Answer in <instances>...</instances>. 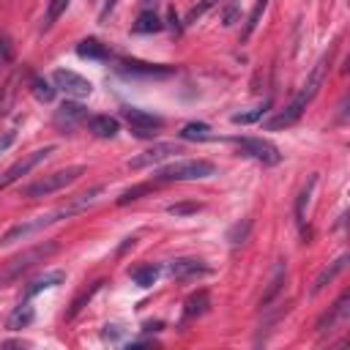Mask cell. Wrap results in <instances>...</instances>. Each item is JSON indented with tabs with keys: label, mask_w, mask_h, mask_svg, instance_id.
Instances as JSON below:
<instances>
[{
	"label": "cell",
	"mask_w": 350,
	"mask_h": 350,
	"mask_svg": "<svg viewBox=\"0 0 350 350\" xmlns=\"http://www.w3.org/2000/svg\"><path fill=\"white\" fill-rule=\"evenodd\" d=\"M325 68H328V55H323L320 60H317V66L312 68V74H309V79L304 82V88L293 96V101L279 112V115H273L268 123H265V129L268 131H279V129H287V126H293L301 115H304V109L312 104V98L317 96V90H320V85H323V77H325Z\"/></svg>",
	"instance_id": "6da1fadb"
},
{
	"label": "cell",
	"mask_w": 350,
	"mask_h": 350,
	"mask_svg": "<svg viewBox=\"0 0 350 350\" xmlns=\"http://www.w3.org/2000/svg\"><path fill=\"white\" fill-rule=\"evenodd\" d=\"M55 252H57V243H55V241H44V243H36V246L25 249L22 254L11 257L8 262L0 265V287L8 284V282H14V279H19L25 271H30L33 265L44 262V260H46L49 254H55Z\"/></svg>",
	"instance_id": "7a4b0ae2"
},
{
	"label": "cell",
	"mask_w": 350,
	"mask_h": 350,
	"mask_svg": "<svg viewBox=\"0 0 350 350\" xmlns=\"http://www.w3.org/2000/svg\"><path fill=\"white\" fill-rule=\"evenodd\" d=\"M216 175V164L208 159H180L172 161L161 170H156V180L159 183H170V180H202Z\"/></svg>",
	"instance_id": "3957f363"
},
{
	"label": "cell",
	"mask_w": 350,
	"mask_h": 350,
	"mask_svg": "<svg viewBox=\"0 0 350 350\" xmlns=\"http://www.w3.org/2000/svg\"><path fill=\"white\" fill-rule=\"evenodd\" d=\"M79 175H85V167L82 164H74V167H66V170H55L27 186H22V197H30V200H38V197H49L66 186H71Z\"/></svg>",
	"instance_id": "277c9868"
},
{
	"label": "cell",
	"mask_w": 350,
	"mask_h": 350,
	"mask_svg": "<svg viewBox=\"0 0 350 350\" xmlns=\"http://www.w3.org/2000/svg\"><path fill=\"white\" fill-rule=\"evenodd\" d=\"M74 213H79V208H77L74 200H71L68 205H63V208H57V211H52V213H46V216H36V219H27V221H19V224L8 227V230L3 232V238H0V243L25 241L27 235H33V232H38V230H44V227H49V224H55V221H60V219H68V216H74Z\"/></svg>",
	"instance_id": "5b68a950"
},
{
	"label": "cell",
	"mask_w": 350,
	"mask_h": 350,
	"mask_svg": "<svg viewBox=\"0 0 350 350\" xmlns=\"http://www.w3.org/2000/svg\"><path fill=\"white\" fill-rule=\"evenodd\" d=\"M232 142H235V148H238L243 156H252V159H257V161L265 164V167H273V164L282 161L279 148H276L273 142L262 139V137H235Z\"/></svg>",
	"instance_id": "8992f818"
},
{
	"label": "cell",
	"mask_w": 350,
	"mask_h": 350,
	"mask_svg": "<svg viewBox=\"0 0 350 350\" xmlns=\"http://www.w3.org/2000/svg\"><path fill=\"white\" fill-rule=\"evenodd\" d=\"M49 153H55V145H46V148H38V150H30V153H25L19 161H14L3 175H0V191L3 189H8L11 183H16L22 175H27L33 167H38Z\"/></svg>",
	"instance_id": "52a82bcc"
},
{
	"label": "cell",
	"mask_w": 350,
	"mask_h": 350,
	"mask_svg": "<svg viewBox=\"0 0 350 350\" xmlns=\"http://www.w3.org/2000/svg\"><path fill=\"white\" fill-rule=\"evenodd\" d=\"M120 115H123V118H126V123L131 126L134 137H156V134H159V129L164 126V120H161L159 115L145 112V109H139V107H123V109H120Z\"/></svg>",
	"instance_id": "ba28073f"
},
{
	"label": "cell",
	"mask_w": 350,
	"mask_h": 350,
	"mask_svg": "<svg viewBox=\"0 0 350 350\" xmlns=\"http://www.w3.org/2000/svg\"><path fill=\"white\" fill-rule=\"evenodd\" d=\"M52 82H55L57 90H63V93L71 96V98H88V96L93 93L90 79H85L82 74L68 71V68H57V71L52 74Z\"/></svg>",
	"instance_id": "9c48e42d"
},
{
	"label": "cell",
	"mask_w": 350,
	"mask_h": 350,
	"mask_svg": "<svg viewBox=\"0 0 350 350\" xmlns=\"http://www.w3.org/2000/svg\"><path fill=\"white\" fill-rule=\"evenodd\" d=\"M88 120V107H82L79 101H63L57 109H55V115H52V123H55V129L57 131H74L77 126H82Z\"/></svg>",
	"instance_id": "30bf717a"
},
{
	"label": "cell",
	"mask_w": 350,
	"mask_h": 350,
	"mask_svg": "<svg viewBox=\"0 0 350 350\" xmlns=\"http://www.w3.org/2000/svg\"><path fill=\"white\" fill-rule=\"evenodd\" d=\"M172 153H180V145H178V142H156V145H153V148H148L145 153L134 156V159L129 161V167H131V170L153 167V164L164 161V159H167V156H172Z\"/></svg>",
	"instance_id": "8fae6325"
},
{
	"label": "cell",
	"mask_w": 350,
	"mask_h": 350,
	"mask_svg": "<svg viewBox=\"0 0 350 350\" xmlns=\"http://www.w3.org/2000/svg\"><path fill=\"white\" fill-rule=\"evenodd\" d=\"M347 314H350V290H345V293L339 295V301H336V304L317 320V331H320V334L331 331V328H334L336 323H342Z\"/></svg>",
	"instance_id": "7c38bea8"
},
{
	"label": "cell",
	"mask_w": 350,
	"mask_h": 350,
	"mask_svg": "<svg viewBox=\"0 0 350 350\" xmlns=\"http://www.w3.org/2000/svg\"><path fill=\"white\" fill-rule=\"evenodd\" d=\"M120 71L129 74V77H170L175 68L170 66H156V63H142V60H123L120 63Z\"/></svg>",
	"instance_id": "4fadbf2b"
},
{
	"label": "cell",
	"mask_w": 350,
	"mask_h": 350,
	"mask_svg": "<svg viewBox=\"0 0 350 350\" xmlns=\"http://www.w3.org/2000/svg\"><path fill=\"white\" fill-rule=\"evenodd\" d=\"M208 271L211 268L202 265V260H191V257H180V260H172L167 265V273L175 276V279H191V276H202Z\"/></svg>",
	"instance_id": "5bb4252c"
},
{
	"label": "cell",
	"mask_w": 350,
	"mask_h": 350,
	"mask_svg": "<svg viewBox=\"0 0 350 350\" xmlns=\"http://www.w3.org/2000/svg\"><path fill=\"white\" fill-rule=\"evenodd\" d=\"M66 282V271H46V273H41V276H36L27 287H25V298L30 301L33 295H38L41 290H49V287H57V284H63Z\"/></svg>",
	"instance_id": "9a60e30c"
},
{
	"label": "cell",
	"mask_w": 350,
	"mask_h": 350,
	"mask_svg": "<svg viewBox=\"0 0 350 350\" xmlns=\"http://www.w3.org/2000/svg\"><path fill=\"white\" fill-rule=\"evenodd\" d=\"M345 265H347V254H342V257H336L331 265H325V268L317 273V279L312 282V290H309V293H312V295H317L328 282H334V279H336V273H342V271H345Z\"/></svg>",
	"instance_id": "2e32d148"
},
{
	"label": "cell",
	"mask_w": 350,
	"mask_h": 350,
	"mask_svg": "<svg viewBox=\"0 0 350 350\" xmlns=\"http://www.w3.org/2000/svg\"><path fill=\"white\" fill-rule=\"evenodd\" d=\"M208 306H211V295H208V290H197V293H191V295L186 298V304H183V320H194V317L205 314Z\"/></svg>",
	"instance_id": "e0dca14e"
},
{
	"label": "cell",
	"mask_w": 350,
	"mask_h": 350,
	"mask_svg": "<svg viewBox=\"0 0 350 350\" xmlns=\"http://www.w3.org/2000/svg\"><path fill=\"white\" fill-rule=\"evenodd\" d=\"M33 317H36V312H33V306H30V301L25 298L11 314H8V320H5V328L8 331H19V328H27L30 323H33Z\"/></svg>",
	"instance_id": "ac0fdd59"
},
{
	"label": "cell",
	"mask_w": 350,
	"mask_h": 350,
	"mask_svg": "<svg viewBox=\"0 0 350 350\" xmlns=\"http://www.w3.org/2000/svg\"><path fill=\"white\" fill-rule=\"evenodd\" d=\"M88 129L98 137V139H112L118 134V120L109 118V115H96L88 120Z\"/></svg>",
	"instance_id": "d6986e66"
},
{
	"label": "cell",
	"mask_w": 350,
	"mask_h": 350,
	"mask_svg": "<svg viewBox=\"0 0 350 350\" xmlns=\"http://www.w3.org/2000/svg\"><path fill=\"white\" fill-rule=\"evenodd\" d=\"M282 287H284V262L279 260V262L273 265L271 282H268V287H265V293H262V298H260V306H268V304L282 293Z\"/></svg>",
	"instance_id": "ffe728a7"
},
{
	"label": "cell",
	"mask_w": 350,
	"mask_h": 350,
	"mask_svg": "<svg viewBox=\"0 0 350 350\" xmlns=\"http://www.w3.org/2000/svg\"><path fill=\"white\" fill-rule=\"evenodd\" d=\"M161 27H164V22H161V16H159L153 8H145V11L137 16V22L131 25L134 33H159Z\"/></svg>",
	"instance_id": "44dd1931"
},
{
	"label": "cell",
	"mask_w": 350,
	"mask_h": 350,
	"mask_svg": "<svg viewBox=\"0 0 350 350\" xmlns=\"http://www.w3.org/2000/svg\"><path fill=\"white\" fill-rule=\"evenodd\" d=\"M314 183H317V175H309V180L304 183V189H301V194H298V200H295V221H298L301 230H306V202H309V197H312Z\"/></svg>",
	"instance_id": "7402d4cb"
},
{
	"label": "cell",
	"mask_w": 350,
	"mask_h": 350,
	"mask_svg": "<svg viewBox=\"0 0 350 350\" xmlns=\"http://www.w3.org/2000/svg\"><path fill=\"white\" fill-rule=\"evenodd\" d=\"M77 55H79V57H88V60H109L107 46H104L101 41H96V38L79 41V44H77Z\"/></svg>",
	"instance_id": "603a6c76"
},
{
	"label": "cell",
	"mask_w": 350,
	"mask_h": 350,
	"mask_svg": "<svg viewBox=\"0 0 350 350\" xmlns=\"http://www.w3.org/2000/svg\"><path fill=\"white\" fill-rule=\"evenodd\" d=\"M180 139L205 142V139H213V134H211V126H208V123H186V126L180 129Z\"/></svg>",
	"instance_id": "cb8c5ba5"
},
{
	"label": "cell",
	"mask_w": 350,
	"mask_h": 350,
	"mask_svg": "<svg viewBox=\"0 0 350 350\" xmlns=\"http://www.w3.org/2000/svg\"><path fill=\"white\" fill-rule=\"evenodd\" d=\"M30 90H33V96H36L41 104H49V101L55 98V90H57V88H52L44 77H33V79H30Z\"/></svg>",
	"instance_id": "d4e9b609"
},
{
	"label": "cell",
	"mask_w": 350,
	"mask_h": 350,
	"mask_svg": "<svg viewBox=\"0 0 350 350\" xmlns=\"http://www.w3.org/2000/svg\"><path fill=\"white\" fill-rule=\"evenodd\" d=\"M68 8V0H49V5H46V14H44V22H41V30H49L57 19H60V14Z\"/></svg>",
	"instance_id": "484cf974"
},
{
	"label": "cell",
	"mask_w": 350,
	"mask_h": 350,
	"mask_svg": "<svg viewBox=\"0 0 350 350\" xmlns=\"http://www.w3.org/2000/svg\"><path fill=\"white\" fill-rule=\"evenodd\" d=\"M156 189V183L150 180V183H137V186H131V189H126L120 197H118V205H129V202H134V200H139L142 194H150Z\"/></svg>",
	"instance_id": "4316f807"
},
{
	"label": "cell",
	"mask_w": 350,
	"mask_h": 350,
	"mask_svg": "<svg viewBox=\"0 0 350 350\" xmlns=\"http://www.w3.org/2000/svg\"><path fill=\"white\" fill-rule=\"evenodd\" d=\"M131 279H134V284H139V287H150V284L159 279V265H142V268L131 271Z\"/></svg>",
	"instance_id": "83f0119b"
},
{
	"label": "cell",
	"mask_w": 350,
	"mask_h": 350,
	"mask_svg": "<svg viewBox=\"0 0 350 350\" xmlns=\"http://www.w3.org/2000/svg\"><path fill=\"white\" fill-rule=\"evenodd\" d=\"M265 5H268V0H257L254 3V8H252V14H249V19H246V25H243V33H241V41H246L252 33H254V27L260 25V16H262V11H265Z\"/></svg>",
	"instance_id": "f1b7e54d"
},
{
	"label": "cell",
	"mask_w": 350,
	"mask_h": 350,
	"mask_svg": "<svg viewBox=\"0 0 350 350\" xmlns=\"http://www.w3.org/2000/svg\"><path fill=\"white\" fill-rule=\"evenodd\" d=\"M268 107H271V101H262V104L254 107L252 112H235V115H232V123H254V120H260V118L265 115Z\"/></svg>",
	"instance_id": "f546056e"
},
{
	"label": "cell",
	"mask_w": 350,
	"mask_h": 350,
	"mask_svg": "<svg viewBox=\"0 0 350 350\" xmlns=\"http://www.w3.org/2000/svg\"><path fill=\"white\" fill-rule=\"evenodd\" d=\"M249 230H252V219H243V221H238L235 227H230L227 241H230V243H243L246 235H249Z\"/></svg>",
	"instance_id": "4dcf8cb0"
},
{
	"label": "cell",
	"mask_w": 350,
	"mask_h": 350,
	"mask_svg": "<svg viewBox=\"0 0 350 350\" xmlns=\"http://www.w3.org/2000/svg\"><path fill=\"white\" fill-rule=\"evenodd\" d=\"M202 205L200 202H175V205H167V213L170 216H191L197 213Z\"/></svg>",
	"instance_id": "1f68e13d"
},
{
	"label": "cell",
	"mask_w": 350,
	"mask_h": 350,
	"mask_svg": "<svg viewBox=\"0 0 350 350\" xmlns=\"http://www.w3.org/2000/svg\"><path fill=\"white\" fill-rule=\"evenodd\" d=\"M101 284H104V282H96V284H93L90 290H85V293H82V295H79V298H77V301L71 304V312H68V317H74V314H77V312L82 309V304H88V301L93 298V293H98V287H101Z\"/></svg>",
	"instance_id": "d6a6232c"
},
{
	"label": "cell",
	"mask_w": 350,
	"mask_h": 350,
	"mask_svg": "<svg viewBox=\"0 0 350 350\" xmlns=\"http://www.w3.org/2000/svg\"><path fill=\"white\" fill-rule=\"evenodd\" d=\"M211 5H213V0H202L200 5H194V8H191V11L186 14V25H191V22H197V19H200V16H202V14H205V11L211 8Z\"/></svg>",
	"instance_id": "836d02e7"
},
{
	"label": "cell",
	"mask_w": 350,
	"mask_h": 350,
	"mask_svg": "<svg viewBox=\"0 0 350 350\" xmlns=\"http://www.w3.org/2000/svg\"><path fill=\"white\" fill-rule=\"evenodd\" d=\"M235 16H238V3L232 0V3L224 8V16H221V19H224V25H232V22H235Z\"/></svg>",
	"instance_id": "e575fe53"
},
{
	"label": "cell",
	"mask_w": 350,
	"mask_h": 350,
	"mask_svg": "<svg viewBox=\"0 0 350 350\" xmlns=\"http://www.w3.org/2000/svg\"><path fill=\"white\" fill-rule=\"evenodd\" d=\"M14 137H16V129H5V134L0 137V153H3V150H5L11 142H14Z\"/></svg>",
	"instance_id": "d590c367"
},
{
	"label": "cell",
	"mask_w": 350,
	"mask_h": 350,
	"mask_svg": "<svg viewBox=\"0 0 350 350\" xmlns=\"http://www.w3.org/2000/svg\"><path fill=\"white\" fill-rule=\"evenodd\" d=\"M145 345H156V339L145 336V339H134V342H129V347H145Z\"/></svg>",
	"instance_id": "8d00e7d4"
},
{
	"label": "cell",
	"mask_w": 350,
	"mask_h": 350,
	"mask_svg": "<svg viewBox=\"0 0 350 350\" xmlns=\"http://www.w3.org/2000/svg\"><path fill=\"white\" fill-rule=\"evenodd\" d=\"M142 3H145V5H150V3H156V0H142Z\"/></svg>",
	"instance_id": "74e56055"
}]
</instances>
